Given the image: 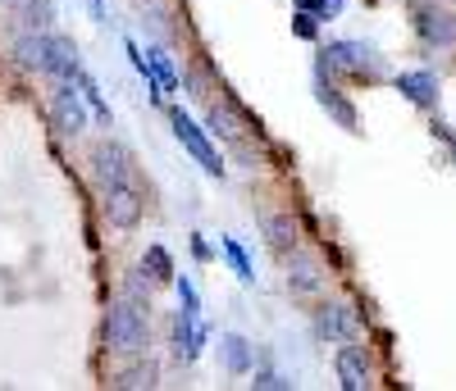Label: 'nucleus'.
Instances as JSON below:
<instances>
[{
  "instance_id": "obj_1",
  "label": "nucleus",
  "mask_w": 456,
  "mask_h": 391,
  "mask_svg": "<svg viewBox=\"0 0 456 391\" xmlns=\"http://www.w3.org/2000/svg\"><path fill=\"white\" fill-rule=\"evenodd\" d=\"M105 341H110V350H119V355H142L151 346V328H146V315H142L137 300H114L110 305Z\"/></svg>"
},
{
  "instance_id": "obj_2",
  "label": "nucleus",
  "mask_w": 456,
  "mask_h": 391,
  "mask_svg": "<svg viewBox=\"0 0 456 391\" xmlns=\"http://www.w3.org/2000/svg\"><path fill=\"white\" fill-rule=\"evenodd\" d=\"M169 124H174V137H178L187 150H192V160H197L210 178H224V160H219V150L206 141V132H201L192 119H187L183 109H169Z\"/></svg>"
},
{
  "instance_id": "obj_3",
  "label": "nucleus",
  "mask_w": 456,
  "mask_h": 391,
  "mask_svg": "<svg viewBox=\"0 0 456 391\" xmlns=\"http://www.w3.org/2000/svg\"><path fill=\"white\" fill-rule=\"evenodd\" d=\"M51 114L60 132L78 137L87 128V109H83V92H73V77H55V92H51Z\"/></svg>"
},
{
  "instance_id": "obj_4",
  "label": "nucleus",
  "mask_w": 456,
  "mask_h": 391,
  "mask_svg": "<svg viewBox=\"0 0 456 391\" xmlns=\"http://www.w3.org/2000/svg\"><path fill=\"white\" fill-rule=\"evenodd\" d=\"M92 169H96V182L101 187H114V182H133L137 187V169H133V155L114 141H101L92 150Z\"/></svg>"
},
{
  "instance_id": "obj_5",
  "label": "nucleus",
  "mask_w": 456,
  "mask_h": 391,
  "mask_svg": "<svg viewBox=\"0 0 456 391\" xmlns=\"http://www.w3.org/2000/svg\"><path fill=\"white\" fill-rule=\"evenodd\" d=\"M105 219L114 223V227H137L142 223V187H133V182H114V187H105Z\"/></svg>"
},
{
  "instance_id": "obj_6",
  "label": "nucleus",
  "mask_w": 456,
  "mask_h": 391,
  "mask_svg": "<svg viewBox=\"0 0 456 391\" xmlns=\"http://www.w3.org/2000/svg\"><path fill=\"white\" fill-rule=\"evenodd\" d=\"M415 32L429 46H452L456 42V19L438 5H415Z\"/></svg>"
},
{
  "instance_id": "obj_7",
  "label": "nucleus",
  "mask_w": 456,
  "mask_h": 391,
  "mask_svg": "<svg viewBox=\"0 0 456 391\" xmlns=\"http://www.w3.org/2000/svg\"><path fill=\"white\" fill-rule=\"evenodd\" d=\"M338 387L342 391H365L370 387V360L361 346H338Z\"/></svg>"
},
{
  "instance_id": "obj_8",
  "label": "nucleus",
  "mask_w": 456,
  "mask_h": 391,
  "mask_svg": "<svg viewBox=\"0 0 456 391\" xmlns=\"http://www.w3.org/2000/svg\"><path fill=\"white\" fill-rule=\"evenodd\" d=\"M315 332L324 341H352L356 337V315L347 305H324L320 315H315Z\"/></svg>"
},
{
  "instance_id": "obj_9",
  "label": "nucleus",
  "mask_w": 456,
  "mask_h": 391,
  "mask_svg": "<svg viewBox=\"0 0 456 391\" xmlns=\"http://www.w3.org/2000/svg\"><path fill=\"white\" fill-rule=\"evenodd\" d=\"M397 92L411 100V105H420V109H434L438 105V77L429 68H415V73H402L397 77Z\"/></svg>"
},
{
  "instance_id": "obj_10",
  "label": "nucleus",
  "mask_w": 456,
  "mask_h": 391,
  "mask_svg": "<svg viewBox=\"0 0 456 391\" xmlns=\"http://www.w3.org/2000/svg\"><path fill=\"white\" fill-rule=\"evenodd\" d=\"M78 46L69 42V36H46V64H42V73H51V77H78Z\"/></svg>"
},
{
  "instance_id": "obj_11",
  "label": "nucleus",
  "mask_w": 456,
  "mask_h": 391,
  "mask_svg": "<svg viewBox=\"0 0 456 391\" xmlns=\"http://www.w3.org/2000/svg\"><path fill=\"white\" fill-rule=\"evenodd\" d=\"M324 60H329V68H347V73L374 68V51H370L365 42H333V46L324 51Z\"/></svg>"
},
{
  "instance_id": "obj_12",
  "label": "nucleus",
  "mask_w": 456,
  "mask_h": 391,
  "mask_svg": "<svg viewBox=\"0 0 456 391\" xmlns=\"http://www.w3.org/2000/svg\"><path fill=\"white\" fill-rule=\"evenodd\" d=\"M288 287H292L297 296H311V291H320V264L292 251V255H288Z\"/></svg>"
},
{
  "instance_id": "obj_13",
  "label": "nucleus",
  "mask_w": 456,
  "mask_h": 391,
  "mask_svg": "<svg viewBox=\"0 0 456 391\" xmlns=\"http://www.w3.org/2000/svg\"><path fill=\"white\" fill-rule=\"evenodd\" d=\"M219 355H224V369H228V373H251V364H256L251 341H247V337H238V332L219 337Z\"/></svg>"
},
{
  "instance_id": "obj_14",
  "label": "nucleus",
  "mask_w": 456,
  "mask_h": 391,
  "mask_svg": "<svg viewBox=\"0 0 456 391\" xmlns=\"http://www.w3.org/2000/svg\"><path fill=\"white\" fill-rule=\"evenodd\" d=\"M265 237H270V246L288 259L297 251V223H292V214H265Z\"/></svg>"
},
{
  "instance_id": "obj_15",
  "label": "nucleus",
  "mask_w": 456,
  "mask_h": 391,
  "mask_svg": "<svg viewBox=\"0 0 456 391\" xmlns=\"http://www.w3.org/2000/svg\"><path fill=\"white\" fill-rule=\"evenodd\" d=\"M206 124H210V132L215 137H224V141H247V128H242V119H238V114L233 109H228V105H210L206 109Z\"/></svg>"
},
{
  "instance_id": "obj_16",
  "label": "nucleus",
  "mask_w": 456,
  "mask_h": 391,
  "mask_svg": "<svg viewBox=\"0 0 456 391\" xmlns=\"http://www.w3.org/2000/svg\"><path fill=\"white\" fill-rule=\"evenodd\" d=\"M14 55H19L23 68H37V73H42V64H46V32L19 36V42H14Z\"/></svg>"
},
{
  "instance_id": "obj_17",
  "label": "nucleus",
  "mask_w": 456,
  "mask_h": 391,
  "mask_svg": "<svg viewBox=\"0 0 456 391\" xmlns=\"http://www.w3.org/2000/svg\"><path fill=\"white\" fill-rule=\"evenodd\" d=\"M315 96H320V105L333 114V119H338L342 128H347V132H356V109H352L347 100H342V96H338L329 83H320V87H315Z\"/></svg>"
},
{
  "instance_id": "obj_18",
  "label": "nucleus",
  "mask_w": 456,
  "mask_h": 391,
  "mask_svg": "<svg viewBox=\"0 0 456 391\" xmlns=\"http://www.w3.org/2000/svg\"><path fill=\"white\" fill-rule=\"evenodd\" d=\"M156 378H160V369L156 364H133V369H124L119 378H114L110 387H119V391H142V387H156Z\"/></svg>"
},
{
  "instance_id": "obj_19",
  "label": "nucleus",
  "mask_w": 456,
  "mask_h": 391,
  "mask_svg": "<svg viewBox=\"0 0 456 391\" xmlns=\"http://www.w3.org/2000/svg\"><path fill=\"white\" fill-rule=\"evenodd\" d=\"M14 5L28 14V23L32 28H46L51 19H55V10H51V0H14Z\"/></svg>"
},
{
  "instance_id": "obj_20",
  "label": "nucleus",
  "mask_w": 456,
  "mask_h": 391,
  "mask_svg": "<svg viewBox=\"0 0 456 391\" xmlns=\"http://www.w3.org/2000/svg\"><path fill=\"white\" fill-rule=\"evenodd\" d=\"M224 251H228V259H233V268H238V278H242V283H251L256 273H251V264H247L242 246H238V242H224Z\"/></svg>"
},
{
  "instance_id": "obj_21",
  "label": "nucleus",
  "mask_w": 456,
  "mask_h": 391,
  "mask_svg": "<svg viewBox=\"0 0 456 391\" xmlns=\"http://www.w3.org/2000/svg\"><path fill=\"white\" fill-rule=\"evenodd\" d=\"M256 391H288L292 382L283 378V373H256V382H251Z\"/></svg>"
},
{
  "instance_id": "obj_22",
  "label": "nucleus",
  "mask_w": 456,
  "mask_h": 391,
  "mask_svg": "<svg viewBox=\"0 0 456 391\" xmlns=\"http://www.w3.org/2000/svg\"><path fill=\"white\" fill-rule=\"evenodd\" d=\"M146 259H151V268H156V278H169V255H165L160 246H151Z\"/></svg>"
},
{
  "instance_id": "obj_23",
  "label": "nucleus",
  "mask_w": 456,
  "mask_h": 391,
  "mask_svg": "<svg viewBox=\"0 0 456 391\" xmlns=\"http://www.w3.org/2000/svg\"><path fill=\"white\" fill-rule=\"evenodd\" d=\"M297 36H315V23H311V14H297Z\"/></svg>"
},
{
  "instance_id": "obj_24",
  "label": "nucleus",
  "mask_w": 456,
  "mask_h": 391,
  "mask_svg": "<svg viewBox=\"0 0 456 391\" xmlns=\"http://www.w3.org/2000/svg\"><path fill=\"white\" fill-rule=\"evenodd\" d=\"M315 10H320V19H333V14L342 10V0H320V5H315Z\"/></svg>"
},
{
  "instance_id": "obj_25",
  "label": "nucleus",
  "mask_w": 456,
  "mask_h": 391,
  "mask_svg": "<svg viewBox=\"0 0 456 391\" xmlns=\"http://www.w3.org/2000/svg\"><path fill=\"white\" fill-rule=\"evenodd\" d=\"M452 160H456V141H452Z\"/></svg>"
},
{
  "instance_id": "obj_26",
  "label": "nucleus",
  "mask_w": 456,
  "mask_h": 391,
  "mask_svg": "<svg viewBox=\"0 0 456 391\" xmlns=\"http://www.w3.org/2000/svg\"><path fill=\"white\" fill-rule=\"evenodd\" d=\"M146 5H160V0H146Z\"/></svg>"
}]
</instances>
